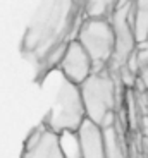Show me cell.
<instances>
[{
	"instance_id": "4",
	"label": "cell",
	"mask_w": 148,
	"mask_h": 158,
	"mask_svg": "<svg viewBox=\"0 0 148 158\" xmlns=\"http://www.w3.org/2000/svg\"><path fill=\"white\" fill-rule=\"evenodd\" d=\"M76 40L91 57L93 71L110 65L116 50V33L110 17H84L78 28Z\"/></svg>"
},
{
	"instance_id": "8",
	"label": "cell",
	"mask_w": 148,
	"mask_h": 158,
	"mask_svg": "<svg viewBox=\"0 0 148 158\" xmlns=\"http://www.w3.org/2000/svg\"><path fill=\"white\" fill-rule=\"evenodd\" d=\"M104 129V139H105V153L107 158H131L129 156V148L128 143L122 134V127H121V118L117 115V120L114 124Z\"/></svg>"
},
{
	"instance_id": "6",
	"label": "cell",
	"mask_w": 148,
	"mask_h": 158,
	"mask_svg": "<svg viewBox=\"0 0 148 158\" xmlns=\"http://www.w3.org/2000/svg\"><path fill=\"white\" fill-rule=\"evenodd\" d=\"M57 67L60 69L62 76L67 81L74 84H81L93 72V62L83 45L76 38H72L67 43V48H66Z\"/></svg>"
},
{
	"instance_id": "3",
	"label": "cell",
	"mask_w": 148,
	"mask_h": 158,
	"mask_svg": "<svg viewBox=\"0 0 148 158\" xmlns=\"http://www.w3.org/2000/svg\"><path fill=\"white\" fill-rule=\"evenodd\" d=\"M84 120H86V110L79 84H74L64 77L43 122L55 132H62V131H78Z\"/></svg>"
},
{
	"instance_id": "13",
	"label": "cell",
	"mask_w": 148,
	"mask_h": 158,
	"mask_svg": "<svg viewBox=\"0 0 148 158\" xmlns=\"http://www.w3.org/2000/svg\"><path fill=\"white\" fill-rule=\"evenodd\" d=\"M141 158H148V138H145V136L141 141Z\"/></svg>"
},
{
	"instance_id": "2",
	"label": "cell",
	"mask_w": 148,
	"mask_h": 158,
	"mask_svg": "<svg viewBox=\"0 0 148 158\" xmlns=\"http://www.w3.org/2000/svg\"><path fill=\"white\" fill-rule=\"evenodd\" d=\"M119 76L110 71V67H104L93 71L79 84L86 118L100 127H107L116 122L119 107Z\"/></svg>"
},
{
	"instance_id": "14",
	"label": "cell",
	"mask_w": 148,
	"mask_h": 158,
	"mask_svg": "<svg viewBox=\"0 0 148 158\" xmlns=\"http://www.w3.org/2000/svg\"><path fill=\"white\" fill-rule=\"evenodd\" d=\"M145 95H146V100H148V89H145Z\"/></svg>"
},
{
	"instance_id": "12",
	"label": "cell",
	"mask_w": 148,
	"mask_h": 158,
	"mask_svg": "<svg viewBox=\"0 0 148 158\" xmlns=\"http://www.w3.org/2000/svg\"><path fill=\"white\" fill-rule=\"evenodd\" d=\"M136 81H140V84L145 88V89H148V67L141 69L140 72H138V79Z\"/></svg>"
},
{
	"instance_id": "5",
	"label": "cell",
	"mask_w": 148,
	"mask_h": 158,
	"mask_svg": "<svg viewBox=\"0 0 148 158\" xmlns=\"http://www.w3.org/2000/svg\"><path fill=\"white\" fill-rule=\"evenodd\" d=\"M21 158H64L59 144V132L52 131L45 122L38 124L24 141Z\"/></svg>"
},
{
	"instance_id": "1",
	"label": "cell",
	"mask_w": 148,
	"mask_h": 158,
	"mask_svg": "<svg viewBox=\"0 0 148 158\" xmlns=\"http://www.w3.org/2000/svg\"><path fill=\"white\" fill-rule=\"evenodd\" d=\"M83 19V0L40 2L21 40V53L36 65L38 77L59 65Z\"/></svg>"
},
{
	"instance_id": "10",
	"label": "cell",
	"mask_w": 148,
	"mask_h": 158,
	"mask_svg": "<svg viewBox=\"0 0 148 158\" xmlns=\"http://www.w3.org/2000/svg\"><path fill=\"white\" fill-rule=\"evenodd\" d=\"M119 0H83L84 17H110Z\"/></svg>"
},
{
	"instance_id": "7",
	"label": "cell",
	"mask_w": 148,
	"mask_h": 158,
	"mask_svg": "<svg viewBox=\"0 0 148 158\" xmlns=\"http://www.w3.org/2000/svg\"><path fill=\"white\" fill-rule=\"evenodd\" d=\"M78 134H79V141H81V155H83V158H107L104 129L98 124L86 118L78 129Z\"/></svg>"
},
{
	"instance_id": "9",
	"label": "cell",
	"mask_w": 148,
	"mask_h": 158,
	"mask_svg": "<svg viewBox=\"0 0 148 158\" xmlns=\"http://www.w3.org/2000/svg\"><path fill=\"white\" fill-rule=\"evenodd\" d=\"M131 23L136 43L148 41V0H134L133 2Z\"/></svg>"
},
{
	"instance_id": "11",
	"label": "cell",
	"mask_w": 148,
	"mask_h": 158,
	"mask_svg": "<svg viewBox=\"0 0 148 158\" xmlns=\"http://www.w3.org/2000/svg\"><path fill=\"white\" fill-rule=\"evenodd\" d=\"M59 144L64 158H83L78 131H62V132H59Z\"/></svg>"
}]
</instances>
